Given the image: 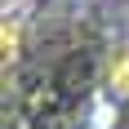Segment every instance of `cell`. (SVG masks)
I'll list each match as a JSON object with an SVG mask.
<instances>
[{
    "label": "cell",
    "instance_id": "1",
    "mask_svg": "<svg viewBox=\"0 0 129 129\" xmlns=\"http://www.w3.org/2000/svg\"><path fill=\"white\" fill-rule=\"evenodd\" d=\"M107 80H111V89H116V93H125V98H129V49H120L116 58H111Z\"/></svg>",
    "mask_w": 129,
    "mask_h": 129
}]
</instances>
